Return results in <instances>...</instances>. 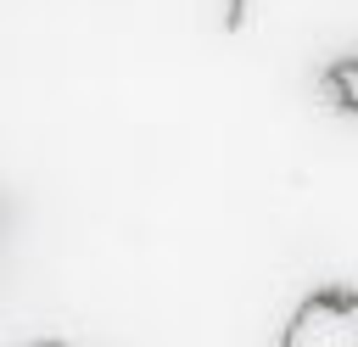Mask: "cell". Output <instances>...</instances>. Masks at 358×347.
<instances>
[{"label": "cell", "instance_id": "6da1fadb", "mask_svg": "<svg viewBox=\"0 0 358 347\" xmlns=\"http://www.w3.org/2000/svg\"><path fill=\"white\" fill-rule=\"evenodd\" d=\"M280 347H358V291L352 285H319L308 291L285 330Z\"/></svg>", "mask_w": 358, "mask_h": 347}, {"label": "cell", "instance_id": "7a4b0ae2", "mask_svg": "<svg viewBox=\"0 0 358 347\" xmlns=\"http://www.w3.org/2000/svg\"><path fill=\"white\" fill-rule=\"evenodd\" d=\"M324 84H330V95L347 106V112H358V56H347V62H336L330 73H324Z\"/></svg>", "mask_w": 358, "mask_h": 347}, {"label": "cell", "instance_id": "3957f363", "mask_svg": "<svg viewBox=\"0 0 358 347\" xmlns=\"http://www.w3.org/2000/svg\"><path fill=\"white\" fill-rule=\"evenodd\" d=\"M257 6H268V0H229V11H224V28H229V34H241V28L257 17Z\"/></svg>", "mask_w": 358, "mask_h": 347}, {"label": "cell", "instance_id": "277c9868", "mask_svg": "<svg viewBox=\"0 0 358 347\" xmlns=\"http://www.w3.org/2000/svg\"><path fill=\"white\" fill-rule=\"evenodd\" d=\"M28 347H73V341H28Z\"/></svg>", "mask_w": 358, "mask_h": 347}]
</instances>
